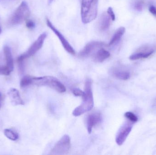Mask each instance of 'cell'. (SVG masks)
Segmentation results:
<instances>
[{
	"mask_svg": "<svg viewBox=\"0 0 156 155\" xmlns=\"http://www.w3.org/2000/svg\"><path fill=\"white\" fill-rule=\"evenodd\" d=\"M125 116L129 121L133 123H136L138 121V118L137 116L132 112H126L125 114Z\"/></svg>",
	"mask_w": 156,
	"mask_h": 155,
	"instance_id": "cell-19",
	"label": "cell"
},
{
	"mask_svg": "<svg viewBox=\"0 0 156 155\" xmlns=\"http://www.w3.org/2000/svg\"><path fill=\"white\" fill-rule=\"evenodd\" d=\"M71 148L69 136L65 135L56 143L50 152V155H65L68 153Z\"/></svg>",
	"mask_w": 156,
	"mask_h": 155,
	"instance_id": "cell-6",
	"label": "cell"
},
{
	"mask_svg": "<svg viewBox=\"0 0 156 155\" xmlns=\"http://www.w3.org/2000/svg\"><path fill=\"white\" fill-rule=\"evenodd\" d=\"M110 53L108 51L102 48H100L94 54L93 60L96 62H102L109 58Z\"/></svg>",
	"mask_w": 156,
	"mask_h": 155,
	"instance_id": "cell-13",
	"label": "cell"
},
{
	"mask_svg": "<svg viewBox=\"0 0 156 155\" xmlns=\"http://www.w3.org/2000/svg\"><path fill=\"white\" fill-rule=\"evenodd\" d=\"M101 116L99 113H93L89 115L86 120V125L87 131L89 134L91 133L93 127L101 123Z\"/></svg>",
	"mask_w": 156,
	"mask_h": 155,
	"instance_id": "cell-10",
	"label": "cell"
},
{
	"mask_svg": "<svg viewBox=\"0 0 156 155\" xmlns=\"http://www.w3.org/2000/svg\"><path fill=\"white\" fill-rule=\"evenodd\" d=\"M84 92V95L82 97V103L73 111V115L74 116H80L90 111L93 108L94 102L92 89V81L90 79H87L85 81Z\"/></svg>",
	"mask_w": 156,
	"mask_h": 155,
	"instance_id": "cell-2",
	"label": "cell"
},
{
	"mask_svg": "<svg viewBox=\"0 0 156 155\" xmlns=\"http://www.w3.org/2000/svg\"><path fill=\"white\" fill-rule=\"evenodd\" d=\"M30 11L27 2H23L9 20L11 25H16L26 21L30 15Z\"/></svg>",
	"mask_w": 156,
	"mask_h": 155,
	"instance_id": "cell-4",
	"label": "cell"
},
{
	"mask_svg": "<svg viewBox=\"0 0 156 155\" xmlns=\"http://www.w3.org/2000/svg\"><path fill=\"white\" fill-rule=\"evenodd\" d=\"M1 100H2V95H1V93H0V108L1 106Z\"/></svg>",
	"mask_w": 156,
	"mask_h": 155,
	"instance_id": "cell-25",
	"label": "cell"
},
{
	"mask_svg": "<svg viewBox=\"0 0 156 155\" xmlns=\"http://www.w3.org/2000/svg\"><path fill=\"white\" fill-rule=\"evenodd\" d=\"M47 36L46 32H44L39 35L36 41L29 47L27 51L19 56L17 61L22 63L24 60L35 54L43 46L45 40Z\"/></svg>",
	"mask_w": 156,
	"mask_h": 155,
	"instance_id": "cell-5",
	"label": "cell"
},
{
	"mask_svg": "<svg viewBox=\"0 0 156 155\" xmlns=\"http://www.w3.org/2000/svg\"><path fill=\"white\" fill-rule=\"evenodd\" d=\"M107 14L109 15V16L111 17V19L112 21H115V14L112 8V7H109L107 10Z\"/></svg>",
	"mask_w": 156,
	"mask_h": 155,
	"instance_id": "cell-22",
	"label": "cell"
},
{
	"mask_svg": "<svg viewBox=\"0 0 156 155\" xmlns=\"http://www.w3.org/2000/svg\"><path fill=\"white\" fill-rule=\"evenodd\" d=\"M47 25L48 26L50 29H51L52 31L55 33V34L58 36V39L60 40L63 45V47L65 48V50L71 54L74 55L76 54V52L74 48H73L72 46L70 45L69 43L68 42L67 40L66 39L64 35L61 34L60 32H59L55 27L53 24L52 23L50 20L49 19H47L46 20Z\"/></svg>",
	"mask_w": 156,
	"mask_h": 155,
	"instance_id": "cell-8",
	"label": "cell"
},
{
	"mask_svg": "<svg viewBox=\"0 0 156 155\" xmlns=\"http://www.w3.org/2000/svg\"><path fill=\"white\" fill-rule=\"evenodd\" d=\"M154 52V49H150V50H146V51H143V52H139L136 53L131 55L129 57V59L132 61L139 60L143 58H148L151 56Z\"/></svg>",
	"mask_w": 156,
	"mask_h": 155,
	"instance_id": "cell-15",
	"label": "cell"
},
{
	"mask_svg": "<svg viewBox=\"0 0 156 155\" xmlns=\"http://www.w3.org/2000/svg\"><path fill=\"white\" fill-rule=\"evenodd\" d=\"M4 53L6 61V66L10 72H12L13 70L14 62L11 49L8 46L4 47Z\"/></svg>",
	"mask_w": 156,
	"mask_h": 155,
	"instance_id": "cell-14",
	"label": "cell"
},
{
	"mask_svg": "<svg viewBox=\"0 0 156 155\" xmlns=\"http://www.w3.org/2000/svg\"><path fill=\"white\" fill-rule=\"evenodd\" d=\"M4 134L7 138L12 141H16L19 138V135H18V133L11 129H5L4 131Z\"/></svg>",
	"mask_w": 156,
	"mask_h": 155,
	"instance_id": "cell-18",
	"label": "cell"
},
{
	"mask_svg": "<svg viewBox=\"0 0 156 155\" xmlns=\"http://www.w3.org/2000/svg\"><path fill=\"white\" fill-rule=\"evenodd\" d=\"M125 32L126 29L124 27H121L118 28L111 39L109 43V46L113 45L115 44L121 40Z\"/></svg>",
	"mask_w": 156,
	"mask_h": 155,
	"instance_id": "cell-16",
	"label": "cell"
},
{
	"mask_svg": "<svg viewBox=\"0 0 156 155\" xmlns=\"http://www.w3.org/2000/svg\"><path fill=\"white\" fill-rule=\"evenodd\" d=\"M98 0H81V15L84 24L90 22L98 13Z\"/></svg>",
	"mask_w": 156,
	"mask_h": 155,
	"instance_id": "cell-3",
	"label": "cell"
},
{
	"mask_svg": "<svg viewBox=\"0 0 156 155\" xmlns=\"http://www.w3.org/2000/svg\"><path fill=\"white\" fill-rule=\"evenodd\" d=\"M27 27L29 29H33L35 26L34 22L32 20H27L26 23Z\"/></svg>",
	"mask_w": 156,
	"mask_h": 155,
	"instance_id": "cell-23",
	"label": "cell"
},
{
	"mask_svg": "<svg viewBox=\"0 0 156 155\" xmlns=\"http://www.w3.org/2000/svg\"><path fill=\"white\" fill-rule=\"evenodd\" d=\"M149 11L153 15L156 16V8L154 5H151L149 7Z\"/></svg>",
	"mask_w": 156,
	"mask_h": 155,
	"instance_id": "cell-24",
	"label": "cell"
},
{
	"mask_svg": "<svg viewBox=\"0 0 156 155\" xmlns=\"http://www.w3.org/2000/svg\"><path fill=\"white\" fill-rule=\"evenodd\" d=\"M113 75L117 79L122 80H127L130 77V73L121 70H114L113 71Z\"/></svg>",
	"mask_w": 156,
	"mask_h": 155,
	"instance_id": "cell-17",
	"label": "cell"
},
{
	"mask_svg": "<svg viewBox=\"0 0 156 155\" xmlns=\"http://www.w3.org/2000/svg\"><path fill=\"white\" fill-rule=\"evenodd\" d=\"M111 17L106 13H104L99 20V29L102 32H105L110 28L111 24Z\"/></svg>",
	"mask_w": 156,
	"mask_h": 155,
	"instance_id": "cell-12",
	"label": "cell"
},
{
	"mask_svg": "<svg viewBox=\"0 0 156 155\" xmlns=\"http://www.w3.org/2000/svg\"><path fill=\"white\" fill-rule=\"evenodd\" d=\"M8 95L11 103L14 105H23V101L20 96L19 91L15 88H11L8 92Z\"/></svg>",
	"mask_w": 156,
	"mask_h": 155,
	"instance_id": "cell-11",
	"label": "cell"
},
{
	"mask_svg": "<svg viewBox=\"0 0 156 155\" xmlns=\"http://www.w3.org/2000/svg\"><path fill=\"white\" fill-rule=\"evenodd\" d=\"M11 72L8 69V68L6 67V66H0V75L8 76L10 75Z\"/></svg>",
	"mask_w": 156,
	"mask_h": 155,
	"instance_id": "cell-20",
	"label": "cell"
},
{
	"mask_svg": "<svg viewBox=\"0 0 156 155\" xmlns=\"http://www.w3.org/2000/svg\"><path fill=\"white\" fill-rule=\"evenodd\" d=\"M1 31H1V27H0V33H1Z\"/></svg>",
	"mask_w": 156,
	"mask_h": 155,
	"instance_id": "cell-26",
	"label": "cell"
},
{
	"mask_svg": "<svg viewBox=\"0 0 156 155\" xmlns=\"http://www.w3.org/2000/svg\"><path fill=\"white\" fill-rule=\"evenodd\" d=\"M104 45V43L102 42L92 41L90 42L80 52L79 56L81 58H87L92 54L96 50L101 48Z\"/></svg>",
	"mask_w": 156,
	"mask_h": 155,
	"instance_id": "cell-7",
	"label": "cell"
},
{
	"mask_svg": "<svg viewBox=\"0 0 156 155\" xmlns=\"http://www.w3.org/2000/svg\"><path fill=\"white\" fill-rule=\"evenodd\" d=\"M133 126L129 124H125L121 127L118 132L115 138V142L119 146L124 143L130 133L132 131Z\"/></svg>",
	"mask_w": 156,
	"mask_h": 155,
	"instance_id": "cell-9",
	"label": "cell"
},
{
	"mask_svg": "<svg viewBox=\"0 0 156 155\" xmlns=\"http://www.w3.org/2000/svg\"><path fill=\"white\" fill-rule=\"evenodd\" d=\"M37 86H47L59 93H64L66 89L64 85L55 77L51 76L34 77L26 76L23 77L20 82L21 87H25L30 85Z\"/></svg>",
	"mask_w": 156,
	"mask_h": 155,
	"instance_id": "cell-1",
	"label": "cell"
},
{
	"mask_svg": "<svg viewBox=\"0 0 156 155\" xmlns=\"http://www.w3.org/2000/svg\"><path fill=\"white\" fill-rule=\"evenodd\" d=\"M72 93L76 96H81V97L84 95V91H82L78 88H75L72 89Z\"/></svg>",
	"mask_w": 156,
	"mask_h": 155,
	"instance_id": "cell-21",
	"label": "cell"
}]
</instances>
